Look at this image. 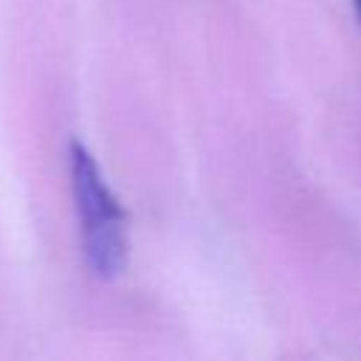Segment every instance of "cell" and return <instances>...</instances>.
<instances>
[{
	"instance_id": "obj_2",
	"label": "cell",
	"mask_w": 361,
	"mask_h": 361,
	"mask_svg": "<svg viewBox=\"0 0 361 361\" xmlns=\"http://www.w3.org/2000/svg\"><path fill=\"white\" fill-rule=\"evenodd\" d=\"M353 8H355V17L361 20V0H353Z\"/></svg>"
},
{
	"instance_id": "obj_1",
	"label": "cell",
	"mask_w": 361,
	"mask_h": 361,
	"mask_svg": "<svg viewBox=\"0 0 361 361\" xmlns=\"http://www.w3.org/2000/svg\"><path fill=\"white\" fill-rule=\"evenodd\" d=\"M71 189L82 231V254L93 276L116 279L127 268L130 237L127 212L107 186L90 149L73 138L71 141Z\"/></svg>"
}]
</instances>
